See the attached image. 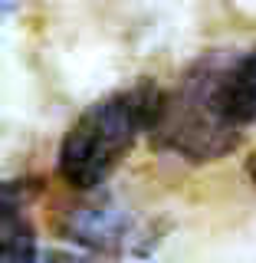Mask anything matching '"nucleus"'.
I'll return each instance as SVG.
<instances>
[{"instance_id": "nucleus-1", "label": "nucleus", "mask_w": 256, "mask_h": 263, "mask_svg": "<svg viewBox=\"0 0 256 263\" xmlns=\"http://www.w3.org/2000/svg\"><path fill=\"white\" fill-rule=\"evenodd\" d=\"M161 89L154 82H135L92 102L66 128L56 171L76 191H95L105 178L131 155L142 135H148L161 109Z\"/></svg>"}, {"instance_id": "nucleus-2", "label": "nucleus", "mask_w": 256, "mask_h": 263, "mask_svg": "<svg viewBox=\"0 0 256 263\" xmlns=\"http://www.w3.org/2000/svg\"><path fill=\"white\" fill-rule=\"evenodd\" d=\"M233 56L210 53L178 79L174 89L161 96V109L154 119L151 145L158 152H171L181 158L204 164L230 155L243 138V128H237L227 119L224 109V79Z\"/></svg>"}, {"instance_id": "nucleus-3", "label": "nucleus", "mask_w": 256, "mask_h": 263, "mask_svg": "<svg viewBox=\"0 0 256 263\" xmlns=\"http://www.w3.org/2000/svg\"><path fill=\"white\" fill-rule=\"evenodd\" d=\"M53 227L72 247L102 257H145L168 230L158 217L115 204L112 197H82L63 204L53 214Z\"/></svg>"}, {"instance_id": "nucleus-4", "label": "nucleus", "mask_w": 256, "mask_h": 263, "mask_svg": "<svg viewBox=\"0 0 256 263\" xmlns=\"http://www.w3.org/2000/svg\"><path fill=\"white\" fill-rule=\"evenodd\" d=\"M36 181H10L0 201V263H33L36 260V230L30 217V201Z\"/></svg>"}, {"instance_id": "nucleus-5", "label": "nucleus", "mask_w": 256, "mask_h": 263, "mask_svg": "<svg viewBox=\"0 0 256 263\" xmlns=\"http://www.w3.org/2000/svg\"><path fill=\"white\" fill-rule=\"evenodd\" d=\"M224 109L237 128L256 122V46L230 63L224 79Z\"/></svg>"}, {"instance_id": "nucleus-6", "label": "nucleus", "mask_w": 256, "mask_h": 263, "mask_svg": "<svg viewBox=\"0 0 256 263\" xmlns=\"http://www.w3.org/2000/svg\"><path fill=\"white\" fill-rule=\"evenodd\" d=\"M46 263H109V260H99V257H89V253H53Z\"/></svg>"}, {"instance_id": "nucleus-7", "label": "nucleus", "mask_w": 256, "mask_h": 263, "mask_svg": "<svg viewBox=\"0 0 256 263\" xmlns=\"http://www.w3.org/2000/svg\"><path fill=\"white\" fill-rule=\"evenodd\" d=\"M246 175H250V181L256 184V152L250 155V158H246Z\"/></svg>"}]
</instances>
